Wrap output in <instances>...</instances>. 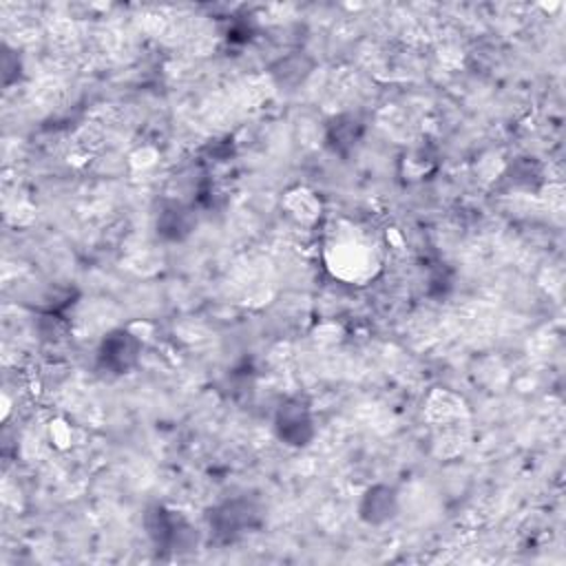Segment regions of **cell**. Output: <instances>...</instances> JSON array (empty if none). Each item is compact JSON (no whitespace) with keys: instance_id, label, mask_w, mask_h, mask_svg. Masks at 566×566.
I'll return each mask as SVG.
<instances>
[{"instance_id":"6da1fadb","label":"cell","mask_w":566,"mask_h":566,"mask_svg":"<svg viewBox=\"0 0 566 566\" xmlns=\"http://www.w3.org/2000/svg\"><path fill=\"white\" fill-rule=\"evenodd\" d=\"M146 535L153 548L161 555L190 553L199 544L197 528L179 513L164 504H153L144 515Z\"/></svg>"},{"instance_id":"7a4b0ae2","label":"cell","mask_w":566,"mask_h":566,"mask_svg":"<svg viewBox=\"0 0 566 566\" xmlns=\"http://www.w3.org/2000/svg\"><path fill=\"white\" fill-rule=\"evenodd\" d=\"M261 524V509L250 497H230L208 511L210 535L219 544H230Z\"/></svg>"},{"instance_id":"3957f363","label":"cell","mask_w":566,"mask_h":566,"mask_svg":"<svg viewBox=\"0 0 566 566\" xmlns=\"http://www.w3.org/2000/svg\"><path fill=\"white\" fill-rule=\"evenodd\" d=\"M142 349H144V343L137 334H133L126 327H115L108 334H104V338L99 340L97 365L99 369L113 376L128 374L130 369L137 367L142 358Z\"/></svg>"},{"instance_id":"277c9868","label":"cell","mask_w":566,"mask_h":566,"mask_svg":"<svg viewBox=\"0 0 566 566\" xmlns=\"http://www.w3.org/2000/svg\"><path fill=\"white\" fill-rule=\"evenodd\" d=\"M274 436L294 449L307 447L316 436V424L312 409L301 398H287L276 407L274 413Z\"/></svg>"},{"instance_id":"5b68a950","label":"cell","mask_w":566,"mask_h":566,"mask_svg":"<svg viewBox=\"0 0 566 566\" xmlns=\"http://www.w3.org/2000/svg\"><path fill=\"white\" fill-rule=\"evenodd\" d=\"M400 511L398 491L389 484H371L358 502V517L369 526H385Z\"/></svg>"},{"instance_id":"8992f818","label":"cell","mask_w":566,"mask_h":566,"mask_svg":"<svg viewBox=\"0 0 566 566\" xmlns=\"http://www.w3.org/2000/svg\"><path fill=\"white\" fill-rule=\"evenodd\" d=\"M195 226H197L195 210L181 201H166L155 219L157 237L170 243H179L188 239Z\"/></svg>"},{"instance_id":"52a82bcc","label":"cell","mask_w":566,"mask_h":566,"mask_svg":"<svg viewBox=\"0 0 566 566\" xmlns=\"http://www.w3.org/2000/svg\"><path fill=\"white\" fill-rule=\"evenodd\" d=\"M365 135V122L354 113L336 115L325 128V144L334 155L349 157Z\"/></svg>"},{"instance_id":"ba28073f","label":"cell","mask_w":566,"mask_h":566,"mask_svg":"<svg viewBox=\"0 0 566 566\" xmlns=\"http://www.w3.org/2000/svg\"><path fill=\"white\" fill-rule=\"evenodd\" d=\"M314 69V60L301 51H294L270 66V75L279 88L301 86Z\"/></svg>"}]
</instances>
